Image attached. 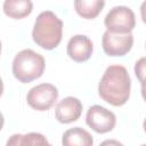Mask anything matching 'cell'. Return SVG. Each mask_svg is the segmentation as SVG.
Segmentation results:
<instances>
[{
    "label": "cell",
    "instance_id": "obj_6",
    "mask_svg": "<svg viewBox=\"0 0 146 146\" xmlns=\"http://www.w3.org/2000/svg\"><path fill=\"white\" fill-rule=\"evenodd\" d=\"M103 49L108 56H124L127 55L133 44V35L128 33H115L106 31L102 38Z\"/></svg>",
    "mask_w": 146,
    "mask_h": 146
},
{
    "label": "cell",
    "instance_id": "obj_3",
    "mask_svg": "<svg viewBox=\"0 0 146 146\" xmlns=\"http://www.w3.org/2000/svg\"><path fill=\"white\" fill-rule=\"evenodd\" d=\"M44 58L32 49L17 52L13 60V74L22 83H29L39 79L44 72Z\"/></svg>",
    "mask_w": 146,
    "mask_h": 146
},
{
    "label": "cell",
    "instance_id": "obj_17",
    "mask_svg": "<svg viewBox=\"0 0 146 146\" xmlns=\"http://www.w3.org/2000/svg\"><path fill=\"white\" fill-rule=\"evenodd\" d=\"M143 128H144V131L146 132V119L144 120V123H143Z\"/></svg>",
    "mask_w": 146,
    "mask_h": 146
},
{
    "label": "cell",
    "instance_id": "obj_5",
    "mask_svg": "<svg viewBox=\"0 0 146 146\" xmlns=\"http://www.w3.org/2000/svg\"><path fill=\"white\" fill-rule=\"evenodd\" d=\"M58 98V90L51 83H41L30 89L26 96L27 104L36 111L50 110Z\"/></svg>",
    "mask_w": 146,
    "mask_h": 146
},
{
    "label": "cell",
    "instance_id": "obj_16",
    "mask_svg": "<svg viewBox=\"0 0 146 146\" xmlns=\"http://www.w3.org/2000/svg\"><path fill=\"white\" fill-rule=\"evenodd\" d=\"M141 96H143L144 100L146 102V87H141Z\"/></svg>",
    "mask_w": 146,
    "mask_h": 146
},
{
    "label": "cell",
    "instance_id": "obj_1",
    "mask_svg": "<svg viewBox=\"0 0 146 146\" xmlns=\"http://www.w3.org/2000/svg\"><path fill=\"white\" fill-rule=\"evenodd\" d=\"M130 89L131 80L127 68L122 65H111L99 81L98 95L112 106H122L130 97Z\"/></svg>",
    "mask_w": 146,
    "mask_h": 146
},
{
    "label": "cell",
    "instance_id": "obj_9",
    "mask_svg": "<svg viewBox=\"0 0 146 146\" xmlns=\"http://www.w3.org/2000/svg\"><path fill=\"white\" fill-rule=\"evenodd\" d=\"M92 50L94 44L91 40L83 34H76L72 36L67 42V55L72 60L76 63L87 62L91 57Z\"/></svg>",
    "mask_w": 146,
    "mask_h": 146
},
{
    "label": "cell",
    "instance_id": "obj_2",
    "mask_svg": "<svg viewBox=\"0 0 146 146\" xmlns=\"http://www.w3.org/2000/svg\"><path fill=\"white\" fill-rule=\"evenodd\" d=\"M32 38L42 49H55L63 38V22L50 10L40 13L34 22Z\"/></svg>",
    "mask_w": 146,
    "mask_h": 146
},
{
    "label": "cell",
    "instance_id": "obj_14",
    "mask_svg": "<svg viewBox=\"0 0 146 146\" xmlns=\"http://www.w3.org/2000/svg\"><path fill=\"white\" fill-rule=\"evenodd\" d=\"M135 74L141 87H146V57L139 58L135 64Z\"/></svg>",
    "mask_w": 146,
    "mask_h": 146
},
{
    "label": "cell",
    "instance_id": "obj_15",
    "mask_svg": "<svg viewBox=\"0 0 146 146\" xmlns=\"http://www.w3.org/2000/svg\"><path fill=\"white\" fill-rule=\"evenodd\" d=\"M140 16H141V21L146 24V0L140 6Z\"/></svg>",
    "mask_w": 146,
    "mask_h": 146
},
{
    "label": "cell",
    "instance_id": "obj_12",
    "mask_svg": "<svg viewBox=\"0 0 146 146\" xmlns=\"http://www.w3.org/2000/svg\"><path fill=\"white\" fill-rule=\"evenodd\" d=\"M105 6V0H74L76 14L84 19L96 18Z\"/></svg>",
    "mask_w": 146,
    "mask_h": 146
},
{
    "label": "cell",
    "instance_id": "obj_10",
    "mask_svg": "<svg viewBox=\"0 0 146 146\" xmlns=\"http://www.w3.org/2000/svg\"><path fill=\"white\" fill-rule=\"evenodd\" d=\"M2 8L8 17L22 19L32 13L33 3L32 0H5Z\"/></svg>",
    "mask_w": 146,
    "mask_h": 146
},
{
    "label": "cell",
    "instance_id": "obj_8",
    "mask_svg": "<svg viewBox=\"0 0 146 146\" xmlns=\"http://www.w3.org/2000/svg\"><path fill=\"white\" fill-rule=\"evenodd\" d=\"M82 103L76 97H65L63 98L55 108V116L58 122L67 124L80 119L82 114Z\"/></svg>",
    "mask_w": 146,
    "mask_h": 146
},
{
    "label": "cell",
    "instance_id": "obj_7",
    "mask_svg": "<svg viewBox=\"0 0 146 146\" xmlns=\"http://www.w3.org/2000/svg\"><path fill=\"white\" fill-rule=\"evenodd\" d=\"M86 123L97 133H106L115 127L116 116L110 110L100 105H94L87 111Z\"/></svg>",
    "mask_w": 146,
    "mask_h": 146
},
{
    "label": "cell",
    "instance_id": "obj_4",
    "mask_svg": "<svg viewBox=\"0 0 146 146\" xmlns=\"http://www.w3.org/2000/svg\"><path fill=\"white\" fill-rule=\"evenodd\" d=\"M104 24L107 31L115 33L131 32L136 26L135 13L125 6L113 7L105 16Z\"/></svg>",
    "mask_w": 146,
    "mask_h": 146
},
{
    "label": "cell",
    "instance_id": "obj_13",
    "mask_svg": "<svg viewBox=\"0 0 146 146\" xmlns=\"http://www.w3.org/2000/svg\"><path fill=\"white\" fill-rule=\"evenodd\" d=\"M49 141L47 140V138L38 132H30L26 135H13L8 141H7V146L9 145H48Z\"/></svg>",
    "mask_w": 146,
    "mask_h": 146
},
{
    "label": "cell",
    "instance_id": "obj_11",
    "mask_svg": "<svg viewBox=\"0 0 146 146\" xmlns=\"http://www.w3.org/2000/svg\"><path fill=\"white\" fill-rule=\"evenodd\" d=\"M62 144L64 146H91L94 144V139L87 130L75 127L63 133Z\"/></svg>",
    "mask_w": 146,
    "mask_h": 146
}]
</instances>
